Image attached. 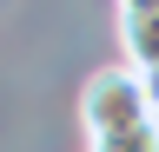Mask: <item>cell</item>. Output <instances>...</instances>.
I'll return each instance as SVG.
<instances>
[{"label":"cell","instance_id":"277c9868","mask_svg":"<svg viewBox=\"0 0 159 152\" xmlns=\"http://www.w3.org/2000/svg\"><path fill=\"white\" fill-rule=\"evenodd\" d=\"M139 86H146V106H152V119H159V66H152V73H139Z\"/></svg>","mask_w":159,"mask_h":152},{"label":"cell","instance_id":"6da1fadb","mask_svg":"<svg viewBox=\"0 0 159 152\" xmlns=\"http://www.w3.org/2000/svg\"><path fill=\"white\" fill-rule=\"evenodd\" d=\"M80 126H86V139H113V132L152 126V106H146L139 73L133 66H99L86 80V93H80Z\"/></svg>","mask_w":159,"mask_h":152},{"label":"cell","instance_id":"7a4b0ae2","mask_svg":"<svg viewBox=\"0 0 159 152\" xmlns=\"http://www.w3.org/2000/svg\"><path fill=\"white\" fill-rule=\"evenodd\" d=\"M113 27H119V66L152 73L159 66V0H126L113 13Z\"/></svg>","mask_w":159,"mask_h":152},{"label":"cell","instance_id":"3957f363","mask_svg":"<svg viewBox=\"0 0 159 152\" xmlns=\"http://www.w3.org/2000/svg\"><path fill=\"white\" fill-rule=\"evenodd\" d=\"M93 152H159V119L133 126V132H113V139H93Z\"/></svg>","mask_w":159,"mask_h":152}]
</instances>
